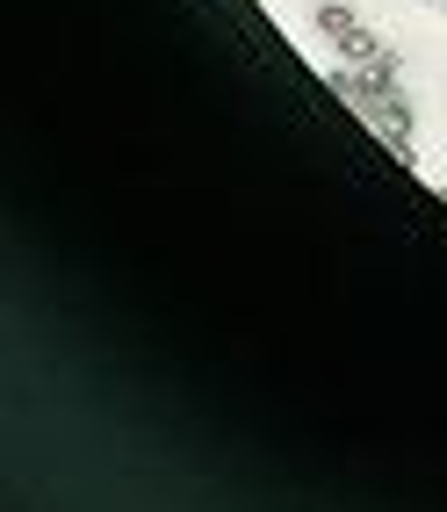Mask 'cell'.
<instances>
[{
	"label": "cell",
	"instance_id": "obj_1",
	"mask_svg": "<svg viewBox=\"0 0 447 512\" xmlns=\"http://www.w3.org/2000/svg\"><path fill=\"white\" fill-rule=\"evenodd\" d=\"M318 37H332V44L361 37V15L347 8V0H318Z\"/></svg>",
	"mask_w": 447,
	"mask_h": 512
}]
</instances>
